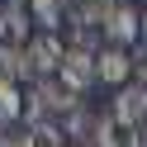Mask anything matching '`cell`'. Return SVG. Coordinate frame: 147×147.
<instances>
[{"mask_svg": "<svg viewBox=\"0 0 147 147\" xmlns=\"http://www.w3.org/2000/svg\"><path fill=\"white\" fill-rule=\"evenodd\" d=\"M67 52H71V43L62 38V33H33L29 62H33V71H38V81H43V76H57L62 62H67Z\"/></svg>", "mask_w": 147, "mask_h": 147, "instance_id": "cell-1", "label": "cell"}, {"mask_svg": "<svg viewBox=\"0 0 147 147\" xmlns=\"http://www.w3.org/2000/svg\"><path fill=\"white\" fill-rule=\"evenodd\" d=\"M105 43H114V48H138V43H142V10H133V5L119 0L114 14L105 19Z\"/></svg>", "mask_w": 147, "mask_h": 147, "instance_id": "cell-2", "label": "cell"}, {"mask_svg": "<svg viewBox=\"0 0 147 147\" xmlns=\"http://www.w3.org/2000/svg\"><path fill=\"white\" fill-rule=\"evenodd\" d=\"M95 57H100V52L71 48V52H67V62H62V71H57V81H62L67 90H76V95L95 90V81H100V71H95Z\"/></svg>", "mask_w": 147, "mask_h": 147, "instance_id": "cell-3", "label": "cell"}, {"mask_svg": "<svg viewBox=\"0 0 147 147\" xmlns=\"http://www.w3.org/2000/svg\"><path fill=\"white\" fill-rule=\"evenodd\" d=\"M109 114H114L119 123H128V128H147V86L142 81H128L123 90H114Z\"/></svg>", "mask_w": 147, "mask_h": 147, "instance_id": "cell-4", "label": "cell"}, {"mask_svg": "<svg viewBox=\"0 0 147 147\" xmlns=\"http://www.w3.org/2000/svg\"><path fill=\"white\" fill-rule=\"evenodd\" d=\"M95 71H100V86H114V90H123L128 81H133V48H100V57H95Z\"/></svg>", "mask_w": 147, "mask_h": 147, "instance_id": "cell-5", "label": "cell"}, {"mask_svg": "<svg viewBox=\"0 0 147 147\" xmlns=\"http://www.w3.org/2000/svg\"><path fill=\"white\" fill-rule=\"evenodd\" d=\"M33 14L29 5H0V48H29L33 43Z\"/></svg>", "mask_w": 147, "mask_h": 147, "instance_id": "cell-6", "label": "cell"}, {"mask_svg": "<svg viewBox=\"0 0 147 147\" xmlns=\"http://www.w3.org/2000/svg\"><path fill=\"white\" fill-rule=\"evenodd\" d=\"M29 90L43 100V105H48V114H52V119H67V114H76V109H81V95H76V90H67L57 76H43V81H33Z\"/></svg>", "mask_w": 147, "mask_h": 147, "instance_id": "cell-7", "label": "cell"}, {"mask_svg": "<svg viewBox=\"0 0 147 147\" xmlns=\"http://www.w3.org/2000/svg\"><path fill=\"white\" fill-rule=\"evenodd\" d=\"M67 5V24L76 29V24H90V29H105V19L114 14L119 0H62Z\"/></svg>", "mask_w": 147, "mask_h": 147, "instance_id": "cell-8", "label": "cell"}, {"mask_svg": "<svg viewBox=\"0 0 147 147\" xmlns=\"http://www.w3.org/2000/svg\"><path fill=\"white\" fill-rule=\"evenodd\" d=\"M0 81H14V86H33L38 71L29 62V48H0Z\"/></svg>", "mask_w": 147, "mask_h": 147, "instance_id": "cell-9", "label": "cell"}, {"mask_svg": "<svg viewBox=\"0 0 147 147\" xmlns=\"http://www.w3.org/2000/svg\"><path fill=\"white\" fill-rule=\"evenodd\" d=\"M24 100H29V90H24V86H14V81H0V133L24 123Z\"/></svg>", "mask_w": 147, "mask_h": 147, "instance_id": "cell-10", "label": "cell"}, {"mask_svg": "<svg viewBox=\"0 0 147 147\" xmlns=\"http://www.w3.org/2000/svg\"><path fill=\"white\" fill-rule=\"evenodd\" d=\"M29 14L38 24V33H62V24H67V5L62 0H29Z\"/></svg>", "mask_w": 147, "mask_h": 147, "instance_id": "cell-11", "label": "cell"}, {"mask_svg": "<svg viewBox=\"0 0 147 147\" xmlns=\"http://www.w3.org/2000/svg\"><path fill=\"white\" fill-rule=\"evenodd\" d=\"M0 147H33V138H29V128H5V133H0Z\"/></svg>", "mask_w": 147, "mask_h": 147, "instance_id": "cell-12", "label": "cell"}, {"mask_svg": "<svg viewBox=\"0 0 147 147\" xmlns=\"http://www.w3.org/2000/svg\"><path fill=\"white\" fill-rule=\"evenodd\" d=\"M133 81L147 86V48H133Z\"/></svg>", "mask_w": 147, "mask_h": 147, "instance_id": "cell-13", "label": "cell"}, {"mask_svg": "<svg viewBox=\"0 0 147 147\" xmlns=\"http://www.w3.org/2000/svg\"><path fill=\"white\" fill-rule=\"evenodd\" d=\"M138 48H147V10H142V43H138Z\"/></svg>", "mask_w": 147, "mask_h": 147, "instance_id": "cell-14", "label": "cell"}, {"mask_svg": "<svg viewBox=\"0 0 147 147\" xmlns=\"http://www.w3.org/2000/svg\"><path fill=\"white\" fill-rule=\"evenodd\" d=\"M5 5H29V0H5Z\"/></svg>", "mask_w": 147, "mask_h": 147, "instance_id": "cell-15", "label": "cell"}, {"mask_svg": "<svg viewBox=\"0 0 147 147\" xmlns=\"http://www.w3.org/2000/svg\"><path fill=\"white\" fill-rule=\"evenodd\" d=\"M0 5H5V0H0Z\"/></svg>", "mask_w": 147, "mask_h": 147, "instance_id": "cell-16", "label": "cell"}, {"mask_svg": "<svg viewBox=\"0 0 147 147\" xmlns=\"http://www.w3.org/2000/svg\"><path fill=\"white\" fill-rule=\"evenodd\" d=\"M142 5H147V0H142Z\"/></svg>", "mask_w": 147, "mask_h": 147, "instance_id": "cell-17", "label": "cell"}]
</instances>
